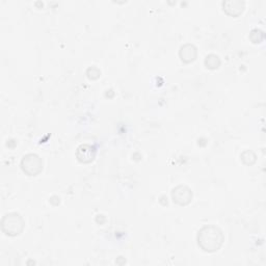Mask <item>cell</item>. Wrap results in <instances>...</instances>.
Here are the masks:
<instances>
[{"instance_id": "6da1fadb", "label": "cell", "mask_w": 266, "mask_h": 266, "mask_svg": "<svg viewBox=\"0 0 266 266\" xmlns=\"http://www.w3.org/2000/svg\"><path fill=\"white\" fill-rule=\"evenodd\" d=\"M224 242V235L221 230L214 226L203 228L199 232L198 243L201 249L208 253L218 251Z\"/></svg>"}, {"instance_id": "7a4b0ae2", "label": "cell", "mask_w": 266, "mask_h": 266, "mask_svg": "<svg viewBox=\"0 0 266 266\" xmlns=\"http://www.w3.org/2000/svg\"><path fill=\"white\" fill-rule=\"evenodd\" d=\"M23 229V221L19 215L10 214L7 215L3 221V230L6 234L15 236L20 234Z\"/></svg>"}, {"instance_id": "3957f363", "label": "cell", "mask_w": 266, "mask_h": 266, "mask_svg": "<svg viewBox=\"0 0 266 266\" xmlns=\"http://www.w3.org/2000/svg\"><path fill=\"white\" fill-rule=\"evenodd\" d=\"M22 169L23 171L28 174L29 176H35L38 175L42 169H43V165L41 159L37 156V155H27L24 157V159L22 161Z\"/></svg>"}, {"instance_id": "277c9868", "label": "cell", "mask_w": 266, "mask_h": 266, "mask_svg": "<svg viewBox=\"0 0 266 266\" xmlns=\"http://www.w3.org/2000/svg\"><path fill=\"white\" fill-rule=\"evenodd\" d=\"M192 198V193L190 189L186 186H178L173 191L174 202L179 205H186L190 202Z\"/></svg>"}, {"instance_id": "5b68a950", "label": "cell", "mask_w": 266, "mask_h": 266, "mask_svg": "<svg viewBox=\"0 0 266 266\" xmlns=\"http://www.w3.org/2000/svg\"><path fill=\"white\" fill-rule=\"evenodd\" d=\"M180 58L185 63L193 62L197 58V49L192 45H185L180 50Z\"/></svg>"}, {"instance_id": "8992f818", "label": "cell", "mask_w": 266, "mask_h": 266, "mask_svg": "<svg viewBox=\"0 0 266 266\" xmlns=\"http://www.w3.org/2000/svg\"><path fill=\"white\" fill-rule=\"evenodd\" d=\"M220 64H221L220 59L217 56H209L206 58V61H205V65L209 69H217L219 68Z\"/></svg>"}]
</instances>
